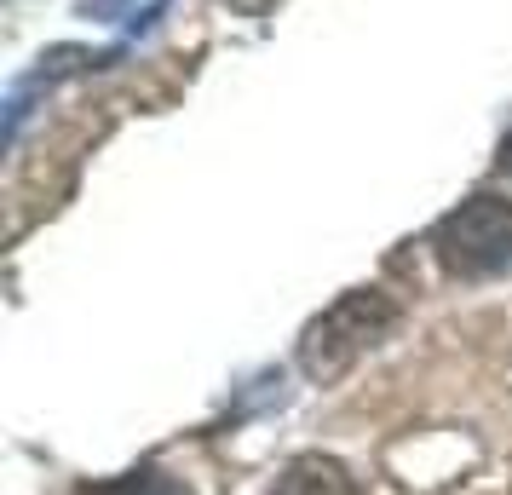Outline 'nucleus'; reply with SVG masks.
Wrapping results in <instances>:
<instances>
[{"label":"nucleus","mask_w":512,"mask_h":495,"mask_svg":"<svg viewBox=\"0 0 512 495\" xmlns=\"http://www.w3.org/2000/svg\"><path fill=\"white\" fill-rule=\"evenodd\" d=\"M277 495H357V490H351V478L334 467V461H317V455H311V461H294V467H288Z\"/></svg>","instance_id":"nucleus-1"}]
</instances>
